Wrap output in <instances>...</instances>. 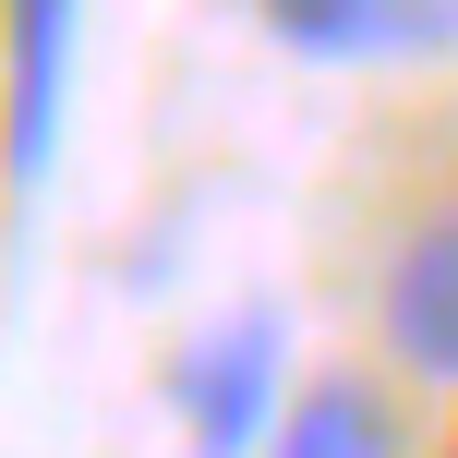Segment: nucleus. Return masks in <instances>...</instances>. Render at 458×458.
<instances>
[{
  "instance_id": "obj_2",
  "label": "nucleus",
  "mask_w": 458,
  "mask_h": 458,
  "mask_svg": "<svg viewBox=\"0 0 458 458\" xmlns=\"http://www.w3.org/2000/svg\"><path fill=\"white\" fill-rule=\"evenodd\" d=\"M72 37H85V0H0V182L13 193H37L61 169Z\"/></svg>"
},
{
  "instance_id": "obj_5",
  "label": "nucleus",
  "mask_w": 458,
  "mask_h": 458,
  "mask_svg": "<svg viewBox=\"0 0 458 458\" xmlns=\"http://www.w3.org/2000/svg\"><path fill=\"white\" fill-rule=\"evenodd\" d=\"M266 458H411V435H398L374 374H314V386H290Z\"/></svg>"
},
{
  "instance_id": "obj_1",
  "label": "nucleus",
  "mask_w": 458,
  "mask_h": 458,
  "mask_svg": "<svg viewBox=\"0 0 458 458\" xmlns=\"http://www.w3.org/2000/svg\"><path fill=\"white\" fill-rule=\"evenodd\" d=\"M169 411H182V446L193 458H266L277 411H290V326L266 301L193 326L169 350Z\"/></svg>"
},
{
  "instance_id": "obj_6",
  "label": "nucleus",
  "mask_w": 458,
  "mask_h": 458,
  "mask_svg": "<svg viewBox=\"0 0 458 458\" xmlns=\"http://www.w3.org/2000/svg\"><path fill=\"white\" fill-rule=\"evenodd\" d=\"M446 458H458V446H446Z\"/></svg>"
},
{
  "instance_id": "obj_3",
  "label": "nucleus",
  "mask_w": 458,
  "mask_h": 458,
  "mask_svg": "<svg viewBox=\"0 0 458 458\" xmlns=\"http://www.w3.org/2000/svg\"><path fill=\"white\" fill-rule=\"evenodd\" d=\"M374 338H386L398 374L458 386V206L422 217L411 242L386 253V277H374Z\"/></svg>"
},
{
  "instance_id": "obj_4",
  "label": "nucleus",
  "mask_w": 458,
  "mask_h": 458,
  "mask_svg": "<svg viewBox=\"0 0 458 458\" xmlns=\"http://www.w3.org/2000/svg\"><path fill=\"white\" fill-rule=\"evenodd\" d=\"M266 13V37L290 48V61H446L458 48V0H253Z\"/></svg>"
}]
</instances>
